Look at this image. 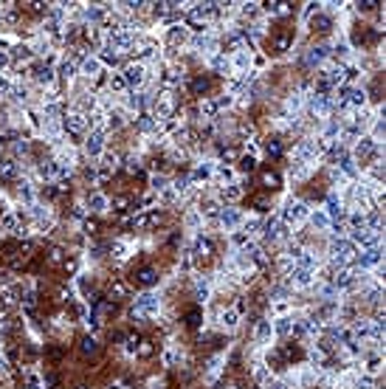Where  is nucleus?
<instances>
[{
  "label": "nucleus",
  "instance_id": "obj_3",
  "mask_svg": "<svg viewBox=\"0 0 386 389\" xmlns=\"http://www.w3.org/2000/svg\"><path fill=\"white\" fill-rule=\"evenodd\" d=\"M138 249H141V243L138 240H133L130 235H121V237H113L110 240V257H107V263H113V265H124V263H130L135 254H138Z\"/></svg>",
  "mask_w": 386,
  "mask_h": 389
},
{
  "label": "nucleus",
  "instance_id": "obj_6",
  "mask_svg": "<svg viewBox=\"0 0 386 389\" xmlns=\"http://www.w3.org/2000/svg\"><path fill=\"white\" fill-rule=\"evenodd\" d=\"M107 130H88V135L82 138L80 149L85 155V161H99L102 152H107Z\"/></svg>",
  "mask_w": 386,
  "mask_h": 389
},
{
  "label": "nucleus",
  "instance_id": "obj_15",
  "mask_svg": "<svg viewBox=\"0 0 386 389\" xmlns=\"http://www.w3.org/2000/svg\"><path fill=\"white\" fill-rule=\"evenodd\" d=\"M57 80L62 82V85H73L76 80H80V62L76 59H70L68 54H62L59 57V62H57Z\"/></svg>",
  "mask_w": 386,
  "mask_h": 389
},
{
  "label": "nucleus",
  "instance_id": "obj_8",
  "mask_svg": "<svg viewBox=\"0 0 386 389\" xmlns=\"http://www.w3.org/2000/svg\"><path fill=\"white\" fill-rule=\"evenodd\" d=\"M246 217V209L240 206H223L217 212V226H220V235H231V231H237L240 223Z\"/></svg>",
  "mask_w": 386,
  "mask_h": 389
},
{
  "label": "nucleus",
  "instance_id": "obj_9",
  "mask_svg": "<svg viewBox=\"0 0 386 389\" xmlns=\"http://www.w3.org/2000/svg\"><path fill=\"white\" fill-rule=\"evenodd\" d=\"M26 175V164L12 159V155H0V181L3 184H17Z\"/></svg>",
  "mask_w": 386,
  "mask_h": 389
},
{
  "label": "nucleus",
  "instance_id": "obj_33",
  "mask_svg": "<svg viewBox=\"0 0 386 389\" xmlns=\"http://www.w3.org/2000/svg\"><path fill=\"white\" fill-rule=\"evenodd\" d=\"M144 389H167V381H164V378H149V381L144 383Z\"/></svg>",
  "mask_w": 386,
  "mask_h": 389
},
{
  "label": "nucleus",
  "instance_id": "obj_20",
  "mask_svg": "<svg viewBox=\"0 0 386 389\" xmlns=\"http://www.w3.org/2000/svg\"><path fill=\"white\" fill-rule=\"evenodd\" d=\"M248 378H251V383H254L257 389H262V386L274 378V372H271V367L265 364V358H260V361H254V364L248 367Z\"/></svg>",
  "mask_w": 386,
  "mask_h": 389
},
{
  "label": "nucleus",
  "instance_id": "obj_23",
  "mask_svg": "<svg viewBox=\"0 0 386 389\" xmlns=\"http://www.w3.org/2000/svg\"><path fill=\"white\" fill-rule=\"evenodd\" d=\"M257 164H260V159H254V155H248V152H240L237 161H235V173L240 178H251L257 173Z\"/></svg>",
  "mask_w": 386,
  "mask_h": 389
},
{
  "label": "nucleus",
  "instance_id": "obj_14",
  "mask_svg": "<svg viewBox=\"0 0 386 389\" xmlns=\"http://www.w3.org/2000/svg\"><path fill=\"white\" fill-rule=\"evenodd\" d=\"M285 282L293 288V291H311L313 288V282H316V271H311V268H299V265H293V271L285 277Z\"/></svg>",
  "mask_w": 386,
  "mask_h": 389
},
{
  "label": "nucleus",
  "instance_id": "obj_1",
  "mask_svg": "<svg viewBox=\"0 0 386 389\" xmlns=\"http://www.w3.org/2000/svg\"><path fill=\"white\" fill-rule=\"evenodd\" d=\"M62 130H65V141H68V144L80 147L82 138L88 135V116L80 113V110H70V108H68L65 116H62Z\"/></svg>",
  "mask_w": 386,
  "mask_h": 389
},
{
  "label": "nucleus",
  "instance_id": "obj_12",
  "mask_svg": "<svg viewBox=\"0 0 386 389\" xmlns=\"http://www.w3.org/2000/svg\"><path fill=\"white\" fill-rule=\"evenodd\" d=\"M135 285H138V291H156L164 285V277L156 265H141L135 271Z\"/></svg>",
  "mask_w": 386,
  "mask_h": 389
},
{
  "label": "nucleus",
  "instance_id": "obj_5",
  "mask_svg": "<svg viewBox=\"0 0 386 389\" xmlns=\"http://www.w3.org/2000/svg\"><path fill=\"white\" fill-rule=\"evenodd\" d=\"M274 344H276V336H274L271 316H260V319L251 325V347L260 350V353H268Z\"/></svg>",
  "mask_w": 386,
  "mask_h": 389
},
{
  "label": "nucleus",
  "instance_id": "obj_28",
  "mask_svg": "<svg viewBox=\"0 0 386 389\" xmlns=\"http://www.w3.org/2000/svg\"><path fill=\"white\" fill-rule=\"evenodd\" d=\"M260 184H262V186L268 189V195H271L274 189H282V186H285V178H282L279 173H271V170H268V173L260 175Z\"/></svg>",
  "mask_w": 386,
  "mask_h": 389
},
{
  "label": "nucleus",
  "instance_id": "obj_32",
  "mask_svg": "<svg viewBox=\"0 0 386 389\" xmlns=\"http://www.w3.org/2000/svg\"><path fill=\"white\" fill-rule=\"evenodd\" d=\"M262 389H290V386L285 383V378H282V375H274V378H271V381H268Z\"/></svg>",
  "mask_w": 386,
  "mask_h": 389
},
{
  "label": "nucleus",
  "instance_id": "obj_18",
  "mask_svg": "<svg viewBox=\"0 0 386 389\" xmlns=\"http://www.w3.org/2000/svg\"><path fill=\"white\" fill-rule=\"evenodd\" d=\"M23 223H26V220L20 217V212H17V209H6L3 214H0V235H3V237H12Z\"/></svg>",
  "mask_w": 386,
  "mask_h": 389
},
{
  "label": "nucleus",
  "instance_id": "obj_11",
  "mask_svg": "<svg viewBox=\"0 0 386 389\" xmlns=\"http://www.w3.org/2000/svg\"><path fill=\"white\" fill-rule=\"evenodd\" d=\"M347 237L352 240V246H355L358 251L383 246V235H380V231H372V228H366V226H364V228H358V231H350Z\"/></svg>",
  "mask_w": 386,
  "mask_h": 389
},
{
  "label": "nucleus",
  "instance_id": "obj_7",
  "mask_svg": "<svg viewBox=\"0 0 386 389\" xmlns=\"http://www.w3.org/2000/svg\"><path fill=\"white\" fill-rule=\"evenodd\" d=\"M121 76H124V82H127L130 91H144L147 82H149L147 68H144L141 62H135V59H127V62L121 65Z\"/></svg>",
  "mask_w": 386,
  "mask_h": 389
},
{
  "label": "nucleus",
  "instance_id": "obj_27",
  "mask_svg": "<svg viewBox=\"0 0 386 389\" xmlns=\"http://www.w3.org/2000/svg\"><path fill=\"white\" fill-rule=\"evenodd\" d=\"M189 91H192V96H198V99H206V94H209V80H206L203 73L192 76V80H189Z\"/></svg>",
  "mask_w": 386,
  "mask_h": 389
},
{
  "label": "nucleus",
  "instance_id": "obj_25",
  "mask_svg": "<svg viewBox=\"0 0 386 389\" xmlns=\"http://www.w3.org/2000/svg\"><path fill=\"white\" fill-rule=\"evenodd\" d=\"M271 325H274V336H276V342H288V339H290V330H293V314H290V316L271 319Z\"/></svg>",
  "mask_w": 386,
  "mask_h": 389
},
{
  "label": "nucleus",
  "instance_id": "obj_21",
  "mask_svg": "<svg viewBox=\"0 0 386 389\" xmlns=\"http://www.w3.org/2000/svg\"><path fill=\"white\" fill-rule=\"evenodd\" d=\"M99 350H102L99 336L82 333V336H80V342H76V353H80L82 358H96V355H99Z\"/></svg>",
  "mask_w": 386,
  "mask_h": 389
},
{
  "label": "nucleus",
  "instance_id": "obj_19",
  "mask_svg": "<svg viewBox=\"0 0 386 389\" xmlns=\"http://www.w3.org/2000/svg\"><path fill=\"white\" fill-rule=\"evenodd\" d=\"M237 231H243V235L248 237V240H260V231H262V214H257V212H246V217H243V223H240V228Z\"/></svg>",
  "mask_w": 386,
  "mask_h": 389
},
{
  "label": "nucleus",
  "instance_id": "obj_17",
  "mask_svg": "<svg viewBox=\"0 0 386 389\" xmlns=\"http://www.w3.org/2000/svg\"><path fill=\"white\" fill-rule=\"evenodd\" d=\"M203 65H206L211 73L223 76V80H231V65H228V57H225L223 51H214V54H209V57L203 59Z\"/></svg>",
  "mask_w": 386,
  "mask_h": 389
},
{
  "label": "nucleus",
  "instance_id": "obj_31",
  "mask_svg": "<svg viewBox=\"0 0 386 389\" xmlns=\"http://www.w3.org/2000/svg\"><path fill=\"white\" fill-rule=\"evenodd\" d=\"M152 350H156V347H152V342H149V339H141V342H138V350H135V358H149Z\"/></svg>",
  "mask_w": 386,
  "mask_h": 389
},
{
  "label": "nucleus",
  "instance_id": "obj_24",
  "mask_svg": "<svg viewBox=\"0 0 386 389\" xmlns=\"http://www.w3.org/2000/svg\"><path fill=\"white\" fill-rule=\"evenodd\" d=\"M170 181H172L170 173H152V175H147V192H152V195L158 198L161 192L170 189Z\"/></svg>",
  "mask_w": 386,
  "mask_h": 389
},
{
  "label": "nucleus",
  "instance_id": "obj_22",
  "mask_svg": "<svg viewBox=\"0 0 386 389\" xmlns=\"http://www.w3.org/2000/svg\"><path fill=\"white\" fill-rule=\"evenodd\" d=\"M105 91L113 94V96H119V99L130 91L127 82H124V76H121V71H107V76H105Z\"/></svg>",
  "mask_w": 386,
  "mask_h": 389
},
{
  "label": "nucleus",
  "instance_id": "obj_4",
  "mask_svg": "<svg viewBox=\"0 0 386 389\" xmlns=\"http://www.w3.org/2000/svg\"><path fill=\"white\" fill-rule=\"evenodd\" d=\"M80 200H82V206H85V212L91 214V217H105V214H110V195L105 192V189H82V195H80Z\"/></svg>",
  "mask_w": 386,
  "mask_h": 389
},
{
  "label": "nucleus",
  "instance_id": "obj_34",
  "mask_svg": "<svg viewBox=\"0 0 386 389\" xmlns=\"http://www.w3.org/2000/svg\"><path fill=\"white\" fill-rule=\"evenodd\" d=\"M73 389H94V386H73Z\"/></svg>",
  "mask_w": 386,
  "mask_h": 389
},
{
  "label": "nucleus",
  "instance_id": "obj_2",
  "mask_svg": "<svg viewBox=\"0 0 386 389\" xmlns=\"http://www.w3.org/2000/svg\"><path fill=\"white\" fill-rule=\"evenodd\" d=\"M243 322H246L243 310L237 304H228V307H220V314L214 319V330L223 333V336H235V333H240Z\"/></svg>",
  "mask_w": 386,
  "mask_h": 389
},
{
  "label": "nucleus",
  "instance_id": "obj_16",
  "mask_svg": "<svg viewBox=\"0 0 386 389\" xmlns=\"http://www.w3.org/2000/svg\"><path fill=\"white\" fill-rule=\"evenodd\" d=\"M214 195H217V200H220L223 206H240V200L246 198V189H243V184L237 181V184H228V186L214 189Z\"/></svg>",
  "mask_w": 386,
  "mask_h": 389
},
{
  "label": "nucleus",
  "instance_id": "obj_13",
  "mask_svg": "<svg viewBox=\"0 0 386 389\" xmlns=\"http://www.w3.org/2000/svg\"><path fill=\"white\" fill-rule=\"evenodd\" d=\"M231 65V76H246L248 71H254V51L251 48H240L228 57Z\"/></svg>",
  "mask_w": 386,
  "mask_h": 389
},
{
  "label": "nucleus",
  "instance_id": "obj_26",
  "mask_svg": "<svg viewBox=\"0 0 386 389\" xmlns=\"http://www.w3.org/2000/svg\"><path fill=\"white\" fill-rule=\"evenodd\" d=\"M307 26H311L313 31H319V34H330V29H333V17H327L325 12H319L316 17L307 20Z\"/></svg>",
  "mask_w": 386,
  "mask_h": 389
},
{
  "label": "nucleus",
  "instance_id": "obj_29",
  "mask_svg": "<svg viewBox=\"0 0 386 389\" xmlns=\"http://www.w3.org/2000/svg\"><path fill=\"white\" fill-rule=\"evenodd\" d=\"M65 257H68V249H65L62 243H51V249H48L45 260H48L51 265H62V263H65Z\"/></svg>",
  "mask_w": 386,
  "mask_h": 389
},
{
  "label": "nucleus",
  "instance_id": "obj_10",
  "mask_svg": "<svg viewBox=\"0 0 386 389\" xmlns=\"http://www.w3.org/2000/svg\"><path fill=\"white\" fill-rule=\"evenodd\" d=\"M330 217H327V212L322 209V206H311V214H307V223H304V228L311 231V235H319V237H327V231H330Z\"/></svg>",
  "mask_w": 386,
  "mask_h": 389
},
{
  "label": "nucleus",
  "instance_id": "obj_30",
  "mask_svg": "<svg viewBox=\"0 0 386 389\" xmlns=\"http://www.w3.org/2000/svg\"><path fill=\"white\" fill-rule=\"evenodd\" d=\"M319 12H322V3H313V0H311V3H304V9H302V20L307 23L311 17H316Z\"/></svg>",
  "mask_w": 386,
  "mask_h": 389
}]
</instances>
